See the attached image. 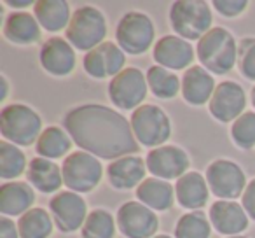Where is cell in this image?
<instances>
[{"label":"cell","mask_w":255,"mask_h":238,"mask_svg":"<svg viewBox=\"0 0 255 238\" xmlns=\"http://www.w3.org/2000/svg\"><path fill=\"white\" fill-rule=\"evenodd\" d=\"M63 126L86 153L102 160H119L138 153L140 144L131 123L123 114L98 103L74 107L65 114Z\"/></svg>","instance_id":"obj_1"},{"label":"cell","mask_w":255,"mask_h":238,"mask_svg":"<svg viewBox=\"0 0 255 238\" xmlns=\"http://www.w3.org/2000/svg\"><path fill=\"white\" fill-rule=\"evenodd\" d=\"M196 53L206 70L217 75H224L233 70L240 51L229 30L215 26L198 40Z\"/></svg>","instance_id":"obj_2"},{"label":"cell","mask_w":255,"mask_h":238,"mask_svg":"<svg viewBox=\"0 0 255 238\" xmlns=\"http://www.w3.org/2000/svg\"><path fill=\"white\" fill-rule=\"evenodd\" d=\"M0 132L7 142L28 147L39 140L40 133L44 132L42 119L32 107L11 103L4 107L0 114Z\"/></svg>","instance_id":"obj_3"},{"label":"cell","mask_w":255,"mask_h":238,"mask_svg":"<svg viewBox=\"0 0 255 238\" xmlns=\"http://www.w3.org/2000/svg\"><path fill=\"white\" fill-rule=\"evenodd\" d=\"M170 23L178 37L199 40L212 30V11L203 0H177L171 4Z\"/></svg>","instance_id":"obj_4"},{"label":"cell","mask_w":255,"mask_h":238,"mask_svg":"<svg viewBox=\"0 0 255 238\" xmlns=\"http://www.w3.org/2000/svg\"><path fill=\"white\" fill-rule=\"evenodd\" d=\"M107 35V21L102 11L84 5L72 14L67 26V40L79 51H93L102 46Z\"/></svg>","instance_id":"obj_5"},{"label":"cell","mask_w":255,"mask_h":238,"mask_svg":"<svg viewBox=\"0 0 255 238\" xmlns=\"http://www.w3.org/2000/svg\"><path fill=\"white\" fill-rule=\"evenodd\" d=\"M129 123L138 144L145 147L161 146L171 135L170 117L157 105H140L136 110H133Z\"/></svg>","instance_id":"obj_6"},{"label":"cell","mask_w":255,"mask_h":238,"mask_svg":"<svg viewBox=\"0 0 255 238\" xmlns=\"http://www.w3.org/2000/svg\"><path fill=\"white\" fill-rule=\"evenodd\" d=\"M156 28L152 19L138 11L126 12L117 23V46L128 54H142L152 46Z\"/></svg>","instance_id":"obj_7"},{"label":"cell","mask_w":255,"mask_h":238,"mask_svg":"<svg viewBox=\"0 0 255 238\" xmlns=\"http://www.w3.org/2000/svg\"><path fill=\"white\" fill-rule=\"evenodd\" d=\"M63 182L74 193H89L100 184L103 175L98 158L86 151H77L65 158L61 165Z\"/></svg>","instance_id":"obj_8"},{"label":"cell","mask_w":255,"mask_h":238,"mask_svg":"<svg viewBox=\"0 0 255 238\" xmlns=\"http://www.w3.org/2000/svg\"><path fill=\"white\" fill-rule=\"evenodd\" d=\"M147 77L142 70L135 67L124 68L121 74L112 77L109 84V98L119 109L131 110L138 109L147 96Z\"/></svg>","instance_id":"obj_9"},{"label":"cell","mask_w":255,"mask_h":238,"mask_svg":"<svg viewBox=\"0 0 255 238\" xmlns=\"http://www.w3.org/2000/svg\"><path fill=\"white\" fill-rule=\"evenodd\" d=\"M206 182L217 198L234 200L243 196L247 189V177L238 163L231 160H215L206 168Z\"/></svg>","instance_id":"obj_10"},{"label":"cell","mask_w":255,"mask_h":238,"mask_svg":"<svg viewBox=\"0 0 255 238\" xmlns=\"http://www.w3.org/2000/svg\"><path fill=\"white\" fill-rule=\"evenodd\" d=\"M117 226L128 238H152L159 228V219L143 203L126 202L117 210Z\"/></svg>","instance_id":"obj_11"},{"label":"cell","mask_w":255,"mask_h":238,"mask_svg":"<svg viewBox=\"0 0 255 238\" xmlns=\"http://www.w3.org/2000/svg\"><path fill=\"white\" fill-rule=\"evenodd\" d=\"M49 210L61 233H72L79 228L82 230L89 216L84 198L74 191H61L53 196L49 202Z\"/></svg>","instance_id":"obj_12"},{"label":"cell","mask_w":255,"mask_h":238,"mask_svg":"<svg viewBox=\"0 0 255 238\" xmlns=\"http://www.w3.org/2000/svg\"><path fill=\"white\" fill-rule=\"evenodd\" d=\"M147 170L157 179L170 182L171 179H180L187 174L191 165L189 156L184 149L177 146H161L152 149L145 158Z\"/></svg>","instance_id":"obj_13"},{"label":"cell","mask_w":255,"mask_h":238,"mask_svg":"<svg viewBox=\"0 0 255 238\" xmlns=\"http://www.w3.org/2000/svg\"><path fill=\"white\" fill-rule=\"evenodd\" d=\"M245 105L247 96L243 88L234 81H224L215 88V93L208 103V110L217 121L231 123L245 114Z\"/></svg>","instance_id":"obj_14"},{"label":"cell","mask_w":255,"mask_h":238,"mask_svg":"<svg viewBox=\"0 0 255 238\" xmlns=\"http://www.w3.org/2000/svg\"><path fill=\"white\" fill-rule=\"evenodd\" d=\"M124 65L126 54L114 42H103L84 56V70L95 79L116 77L124 70Z\"/></svg>","instance_id":"obj_15"},{"label":"cell","mask_w":255,"mask_h":238,"mask_svg":"<svg viewBox=\"0 0 255 238\" xmlns=\"http://www.w3.org/2000/svg\"><path fill=\"white\" fill-rule=\"evenodd\" d=\"M40 65L44 70L56 77H65L72 74L75 68V51L74 46L63 37H51L40 47Z\"/></svg>","instance_id":"obj_16"},{"label":"cell","mask_w":255,"mask_h":238,"mask_svg":"<svg viewBox=\"0 0 255 238\" xmlns=\"http://www.w3.org/2000/svg\"><path fill=\"white\" fill-rule=\"evenodd\" d=\"M154 60L157 65L168 70H182L187 68L194 60V47L189 40L177 35H164L154 46Z\"/></svg>","instance_id":"obj_17"},{"label":"cell","mask_w":255,"mask_h":238,"mask_svg":"<svg viewBox=\"0 0 255 238\" xmlns=\"http://www.w3.org/2000/svg\"><path fill=\"white\" fill-rule=\"evenodd\" d=\"M210 223L219 233L236 237L248 228V214L233 200H219L210 207Z\"/></svg>","instance_id":"obj_18"},{"label":"cell","mask_w":255,"mask_h":238,"mask_svg":"<svg viewBox=\"0 0 255 238\" xmlns=\"http://www.w3.org/2000/svg\"><path fill=\"white\" fill-rule=\"evenodd\" d=\"M147 163L140 156H124L112 161L107 168L109 184L121 191H128L145 181Z\"/></svg>","instance_id":"obj_19"},{"label":"cell","mask_w":255,"mask_h":238,"mask_svg":"<svg viewBox=\"0 0 255 238\" xmlns=\"http://www.w3.org/2000/svg\"><path fill=\"white\" fill-rule=\"evenodd\" d=\"M215 93V81L205 67H189L182 77V96L189 105H205Z\"/></svg>","instance_id":"obj_20"},{"label":"cell","mask_w":255,"mask_h":238,"mask_svg":"<svg viewBox=\"0 0 255 238\" xmlns=\"http://www.w3.org/2000/svg\"><path fill=\"white\" fill-rule=\"evenodd\" d=\"M175 195L184 209H191L192 212L203 209L208 203L210 196L206 177H203L198 172H187L175 184Z\"/></svg>","instance_id":"obj_21"},{"label":"cell","mask_w":255,"mask_h":238,"mask_svg":"<svg viewBox=\"0 0 255 238\" xmlns=\"http://www.w3.org/2000/svg\"><path fill=\"white\" fill-rule=\"evenodd\" d=\"M35 193L26 182H5L0 188V212L7 216H23L32 209Z\"/></svg>","instance_id":"obj_22"},{"label":"cell","mask_w":255,"mask_h":238,"mask_svg":"<svg viewBox=\"0 0 255 238\" xmlns=\"http://www.w3.org/2000/svg\"><path fill=\"white\" fill-rule=\"evenodd\" d=\"M26 177L28 182L40 193H56L61 188L63 182V172L54 161L46 160V158H33L28 163V170H26Z\"/></svg>","instance_id":"obj_23"},{"label":"cell","mask_w":255,"mask_h":238,"mask_svg":"<svg viewBox=\"0 0 255 238\" xmlns=\"http://www.w3.org/2000/svg\"><path fill=\"white\" fill-rule=\"evenodd\" d=\"M136 198L152 210H168L173 205L175 188L168 181L150 177L136 188Z\"/></svg>","instance_id":"obj_24"},{"label":"cell","mask_w":255,"mask_h":238,"mask_svg":"<svg viewBox=\"0 0 255 238\" xmlns=\"http://www.w3.org/2000/svg\"><path fill=\"white\" fill-rule=\"evenodd\" d=\"M4 35L14 44H33L40 39V23L28 12H11L5 19Z\"/></svg>","instance_id":"obj_25"},{"label":"cell","mask_w":255,"mask_h":238,"mask_svg":"<svg viewBox=\"0 0 255 238\" xmlns=\"http://www.w3.org/2000/svg\"><path fill=\"white\" fill-rule=\"evenodd\" d=\"M37 21L47 32H60L70 23V7L65 0H39L33 5Z\"/></svg>","instance_id":"obj_26"},{"label":"cell","mask_w":255,"mask_h":238,"mask_svg":"<svg viewBox=\"0 0 255 238\" xmlns=\"http://www.w3.org/2000/svg\"><path fill=\"white\" fill-rule=\"evenodd\" d=\"M72 142L74 140L70 139L67 130L60 128V126H49L40 133L39 140L35 144V151L40 158L58 160L72 149Z\"/></svg>","instance_id":"obj_27"},{"label":"cell","mask_w":255,"mask_h":238,"mask_svg":"<svg viewBox=\"0 0 255 238\" xmlns=\"http://www.w3.org/2000/svg\"><path fill=\"white\" fill-rule=\"evenodd\" d=\"M19 238H49L53 219L44 209H30L18 221Z\"/></svg>","instance_id":"obj_28"},{"label":"cell","mask_w":255,"mask_h":238,"mask_svg":"<svg viewBox=\"0 0 255 238\" xmlns=\"http://www.w3.org/2000/svg\"><path fill=\"white\" fill-rule=\"evenodd\" d=\"M147 84H149L150 91L157 96V98H173L178 95L182 88V82L177 75L168 68L161 67V65H154L147 70Z\"/></svg>","instance_id":"obj_29"},{"label":"cell","mask_w":255,"mask_h":238,"mask_svg":"<svg viewBox=\"0 0 255 238\" xmlns=\"http://www.w3.org/2000/svg\"><path fill=\"white\" fill-rule=\"evenodd\" d=\"M26 168V158L21 149L14 144L2 140L0 142V177L5 181L16 179L25 172Z\"/></svg>","instance_id":"obj_30"},{"label":"cell","mask_w":255,"mask_h":238,"mask_svg":"<svg viewBox=\"0 0 255 238\" xmlns=\"http://www.w3.org/2000/svg\"><path fill=\"white\" fill-rule=\"evenodd\" d=\"M116 237V221L112 214L103 209L89 212L84 226L81 230V238H114Z\"/></svg>","instance_id":"obj_31"},{"label":"cell","mask_w":255,"mask_h":238,"mask_svg":"<svg viewBox=\"0 0 255 238\" xmlns=\"http://www.w3.org/2000/svg\"><path fill=\"white\" fill-rule=\"evenodd\" d=\"M212 224L201 210H194L178 219L175 226V238H210Z\"/></svg>","instance_id":"obj_32"},{"label":"cell","mask_w":255,"mask_h":238,"mask_svg":"<svg viewBox=\"0 0 255 238\" xmlns=\"http://www.w3.org/2000/svg\"><path fill=\"white\" fill-rule=\"evenodd\" d=\"M231 137L241 149H252L255 146V112H245L231 126Z\"/></svg>","instance_id":"obj_33"},{"label":"cell","mask_w":255,"mask_h":238,"mask_svg":"<svg viewBox=\"0 0 255 238\" xmlns=\"http://www.w3.org/2000/svg\"><path fill=\"white\" fill-rule=\"evenodd\" d=\"M238 65L241 74L250 81H255V39H245L238 53Z\"/></svg>","instance_id":"obj_34"},{"label":"cell","mask_w":255,"mask_h":238,"mask_svg":"<svg viewBox=\"0 0 255 238\" xmlns=\"http://www.w3.org/2000/svg\"><path fill=\"white\" fill-rule=\"evenodd\" d=\"M247 5H248V2H245V0H215V2H213V7H215L220 14L229 16V18L241 14V12L247 9Z\"/></svg>","instance_id":"obj_35"},{"label":"cell","mask_w":255,"mask_h":238,"mask_svg":"<svg viewBox=\"0 0 255 238\" xmlns=\"http://www.w3.org/2000/svg\"><path fill=\"white\" fill-rule=\"evenodd\" d=\"M241 205L247 210L248 217L255 221V179H252V182H248L247 189H245L243 196H241Z\"/></svg>","instance_id":"obj_36"},{"label":"cell","mask_w":255,"mask_h":238,"mask_svg":"<svg viewBox=\"0 0 255 238\" xmlns=\"http://www.w3.org/2000/svg\"><path fill=\"white\" fill-rule=\"evenodd\" d=\"M0 238H19V230L9 217L0 219Z\"/></svg>","instance_id":"obj_37"},{"label":"cell","mask_w":255,"mask_h":238,"mask_svg":"<svg viewBox=\"0 0 255 238\" xmlns=\"http://www.w3.org/2000/svg\"><path fill=\"white\" fill-rule=\"evenodd\" d=\"M5 4L11 5V7H28V5H32L33 2H32V0H23V2H19V0H7ZM33 5H35V4H33Z\"/></svg>","instance_id":"obj_38"},{"label":"cell","mask_w":255,"mask_h":238,"mask_svg":"<svg viewBox=\"0 0 255 238\" xmlns=\"http://www.w3.org/2000/svg\"><path fill=\"white\" fill-rule=\"evenodd\" d=\"M0 86H2V93H0V100L4 102L5 96H7V91H9V86H7V79L5 77H0Z\"/></svg>","instance_id":"obj_39"},{"label":"cell","mask_w":255,"mask_h":238,"mask_svg":"<svg viewBox=\"0 0 255 238\" xmlns=\"http://www.w3.org/2000/svg\"><path fill=\"white\" fill-rule=\"evenodd\" d=\"M252 103H254V107H255V86H254V89H252Z\"/></svg>","instance_id":"obj_40"},{"label":"cell","mask_w":255,"mask_h":238,"mask_svg":"<svg viewBox=\"0 0 255 238\" xmlns=\"http://www.w3.org/2000/svg\"><path fill=\"white\" fill-rule=\"evenodd\" d=\"M152 238H171V237H168V235H156V237H152Z\"/></svg>","instance_id":"obj_41"},{"label":"cell","mask_w":255,"mask_h":238,"mask_svg":"<svg viewBox=\"0 0 255 238\" xmlns=\"http://www.w3.org/2000/svg\"><path fill=\"white\" fill-rule=\"evenodd\" d=\"M229 238H247V237H241V235H236V237H229Z\"/></svg>","instance_id":"obj_42"}]
</instances>
